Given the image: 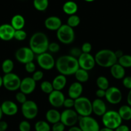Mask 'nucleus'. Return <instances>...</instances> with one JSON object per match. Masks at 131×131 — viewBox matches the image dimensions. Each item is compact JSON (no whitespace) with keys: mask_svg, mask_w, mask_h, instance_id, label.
<instances>
[{"mask_svg":"<svg viewBox=\"0 0 131 131\" xmlns=\"http://www.w3.org/2000/svg\"><path fill=\"white\" fill-rule=\"evenodd\" d=\"M3 113L2 110H1V106H0V121H1V118H2L3 116Z\"/></svg>","mask_w":131,"mask_h":131,"instance_id":"nucleus-55","label":"nucleus"},{"mask_svg":"<svg viewBox=\"0 0 131 131\" xmlns=\"http://www.w3.org/2000/svg\"><path fill=\"white\" fill-rule=\"evenodd\" d=\"M62 25V20L59 17L50 16L44 20V26L50 31H57Z\"/></svg>","mask_w":131,"mask_h":131,"instance_id":"nucleus-20","label":"nucleus"},{"mask_svg":"<svg viewBox=\"0 0 131 131\" xmlns=\"http://www.w3.org/2000/svg\"><path fill=\"white\" fill-rule=\"evenodd\" d=\"M44 76V73L43 72L41 71V70H37V71H35L33 73V75H32V79L35 81V82L39 81L41 79L43 78Z\"/></svg>","mask_w":131,"mask_h":131,"instance_id":"nucleus-42","label":"nucleus"},{"mask_svg":"<svg viewBox=\"0 0 131 131\" xmlns=\"http://www.w3.org/2000/svg\"><path fill=\"white\" fill-rule=\"evenodd\" d=\"M105 91L106 90H101V89H98L96 91V97H98V99H102L104 97H105Z\"/></svg>","mask_w":131,"mask_h":131,"instance_id":"nucleus-47","label":"nucleus"},{"mask_svg":"<svg viewBox=\"0 0 131 131\" xmlns=\"http://www.w3.org/2000/svg\"><path fill=\"white\" fill-rule=\"evenodd\" d=\"M57 39L64 44H70L74 41L75 33L74 29L68 24H62L57 31Z\"/></svg>","mask_w":131,"mask_h":131,"instance_id":"nucleus-6","label":"nucleus"},{"mask_svg":"<svg viewBox=\"0 0 131 131\" xmlns=\"http://www.w3.org/2000/svg\"><path fill=\"white\" fill-rule=\"evenodd\" d=\"M26 32L23 29H20V30H15L14 38L18 41H23L26 38Z\"/></svg>","mask_w":131,"mask_h":131,"instance_id":"nucleus-36","label":"nucleus"},{"mask_svg":"<svg viewBox=\"0 0 131 131\" xmlns=\"http://www.w3.org/2000/svg\"><path fill=\"white\" fill-rule=\"evenodd\" d=\"M85 1H86V2H92V1H94L95 0H84Z\"/></svg>","mask_w":131,"mask_h":131,"instance_id":"nucleus-56","label":"nucleus"},{"mask_svg":"<svg viewBox=\"0 0 131 131\" xmlns=\"http://www.w3.org/2000/svg\"><path fill=\"white\" fill-rule=\"evenodd\" d=\"M92 113L99 116H102L107 112L106 104L101 99H96L92 102Z\"/></svg>","mask_w":131,"mask_h":131,"instance_id":"nucleus-19","label":"nucleus"},{"mask_svg":"<svg viewBox=\"0 0 131 131\" xmlns=\"http://www.w3.org/2000/svg\"><path fill=\"white\" fill-rule=\"evenodd\" d=\"M1 110L4 115L14 116L18 112V107L16 104L11 101H5L1 104Z\"/></svg>","mask_w":131,"mask_h":131,"instance_id":"nucleus-18","label":"nucleus"},{"mask_svg":"<svg viewBox=\"0 0 131 131\" xmlns=\"http://www.w3.org/2000/svg\"><path fill=\"white\" fill-rule=\"evenodd\" d=\"M123 85L125 88L131 90V76H126L123 79Z\"/></svg>","mask_w":131,"mask_h":131,"instance_id":"nucleus-46","label":"nucleus"},{"mask_svg":"<svg viewBox=\"0 0 131 131\" xmlns=\"http://www.w3.org/2000/svg\"><path fill=\"white\" fill-rule=\"evenodd\" d=\"M50 44L47 35L42 32H36L33 33L30 39V48L35 54H41L47 52Z\"/></svg>","mask_w":131,"mask_h":131,"instance_id":"nucleus-2","label":"nucleus"},{"mask_svg":"<svg viewBox=\"0 0 131 131\" xmlns=\"http://www.w3.org/2000/svg\"><path fill=\"white\" fill-rule=\"evenodd\" d=\"M36 88V82L32 79V78L26 77L23 79L21 82L19 90L25 95L31 94L34 92Z\"/></svg>","mask_w":131,"mask_h":131,"instance_id":"nucleus-16","label":"nucleus"},{"mask_svg":"<svg viewBox=\"0 0 131 131\" xmlns=\"http://www.w3.org/2000/svg\"><path fill=\"white\" fill-rule=\"evenodd\" d=\"M74 110L80 116H91L92 113V102L87 97H79L74 100Z\"/></svg>","mask_w":131,"mask_h":131,"instance_id":"nucleus-4","label":"nucleus"},{"mask_svg":"<svg viewBox=\"0 0 131 131\" xmlns=\"http://www.w3.org/2000/svg\"><path fill=\"white\" fill-rule=\"evenodd\" d=\"M95 59L96 63L104 68H110L118 62V58L114 51L107 49L98 51L95 54Z\"/></svg>","mask_w":131,"mask_h":131,"instance_id":"nucleus-3","label":"nucleus"},{"mask_svg":"<svg viewBox=\"0 0 131 131\" xmlns=\"http://www.w3.org/2000/svg\"><path fill=\"white\" fill-rule=\"evenodd\" d=\"M15 57L17 61L25 65L27 63L33 61L35 58V53L30 47H23L17 50Z\"/></svg>","mask_w":131,"mask_h":131,"instance_id":"nucleus-11","label":"nucleus"},{"mask_svg":"<svg viewBox=\"0 0 131 131\" xmlns=\"http://www.w3.org/2000/svg\"><path fill=\"white\" fill-rule=\"evenodd\" d=\"M78 62L79 67L87 71L92 70L96 65L95 56L90 53H82L78 58Z\"/></svg>","mask_w":131,"mask_h":131,"instance_id":"nucleus-13","label":"nucleus"},{"mask_svg":"<svg viewBox=\"0 0 131 131\" xmlns=\"http://www.w3.org/2000/svg\"><path fill=\"white\" fill-rule=\"evenodd\" d=\"M122 120H131V107L128 105H123L119 108L118 111Z\"/></svg>","mask_w":131,"mask_h":131,"instance_id":"nucleus-27","label":"nucleus"},{"mask_svg":"<svg viewBox=\"0 0 131 131\" xmlns=\"http://www.w3.org/2000/svg\"><path fill=\"white\" fill-rule=\"evenodd\" d=\"M80 23V19L79 17L77 15H72L68 17L67 20V24L69 26L71 27L72 28H74L77 27Z\"/></svg>","mask_w":131,"mask_h":131,"instance_id":"nucleus-34","label":"nucleus"},{"mask_svg":"<svg viewBox=\"0 0 131 131\" xmlns=\"http://www.w3.org/2000/svg\"><path fill=\"white\" fill-rule=\"evenodd\" d=\"M74 75L75 77V79L77 80V82H79L80 83L87 82L89 80V78L88 71L80 69V68L78 69V70L76 72Z\"/></svg>","mask_w":131,"mask_h":131,"instance_id":"nucleus-28","label":"nucleus"},{"mask_svg":"<svg viewBox=\"0 0 131 131\" xmlns=\"http://www.w3.org/2000/svg\"><path fill=\"white\" fill-rule=\"evenodd\" d=\"M68 131H82L80 129V128L79 127H77V126H73L69 128V129L68 130Z\"/></svg>","mask_w":131,"mask_h":131,"instance_id":"nucleus-52","label":"nucleus"},{"mask_svg":"<svg viewBox=\"0 0 131 131\" xmlns=\"http://www.w3.org/2000/svg\"><path fill=\"white\" fill-rule=\"evenodd\" d=\"M114 131H130V129L127 125L121 124L119 127H118L114 130Z\"/></svg>","mask_w":131,"mask_h":131,"instance_id":"nucleus-48","label":"nucleus"},{"mask_svg":"<svg viewBox=\"0 0 131 131\" xmlns=\"http://www.w3.org/2000/svg\"><path fill=\"white\" fill-rule=\"evenodd\" d=\"M14 68V61L10 59H6L4 60L1 65V69L5 74H9L12 72Z\"/></svg>","mask_w":131,"mask_h":131,"instance_id":"nucleus-29","label":"nucleus"},{"mask_svg":"<svg viewBox=\"0 0 131 131\" xmlns=\"http://www.w3.org/2000/svg\"><path fill=\"white\" fill-rule=\"evenodd\" d=\"M39 108L37 104L33 101L27 100L21 106V113L25 118L33 120L38 115Z\"/></svg>","mask_w":131,"mask_h":131,"instance_id":"nucleus-10","label":"nucleus"},{"mask_svg":"<svg viewBox=\"0 0 131 131\" xmlns=\"http://www.w3.org/2000/svg\"><path fill=\"white\" fill-rule=\"evenodd\" d=\"M51 83H52L54 90L61 91L62 90L64 89V87L66 85V76L62 75V74H59L54 78Z\"/></svg>","mask_w":131,"mask_h":131,"instance_id":"nucleus-23","label":"nucleus"},{"mask_svg":"<svg viewBox=\"0 0 131 131\" xmlns=\"http://www.w3.org/2000/svg\"><path fill=\"white\" fill-rule=\"evenodd\" d=\"M65 127L66 126L61 122H59L56 123V124H53L51 130H52V131H64Z\"/></svg>","mask_w":131,"mask_h":131,"instance_id":"nucleus-43","label":"nucleus"},{"mask_svg":"<svg viewBox=\"0 0 131 131\" xmlns=\"http://www.w3.org/2000/svg\"><path fill=\"white\" fill-rule=\"evenodd\" d=\"M110 74L112 76L116 79H121L125 78V68L121 66L118 62L110 68Z\"/></svg>","mask_w":131,"mask_h":131,"instance_id":"nucleus-22","label":"nucleus"},{"mask_svg":"<svg viewBox=\"0 0 131 131\" xmlns=\"http://www.w3.org/2000/svg\"><path fill=\"white\" fill-rule=\"evenodd\" d=\"M41 89L43 93L46 94H50L54 90L52 83L48 81H44L41 84Z\"/></svg>","mask_w":131,"mask_h":131,"instance_id":"nucleus-35","label":"nucleus"},{"mask_svg":"<svg viewBox=\"0 0 131 131\" xmlns=\"http://www.w3.org/2000/svg\"><path fill=\"white\" fill-rule=\"evenodd\" d=\"M99 131H114V130H112V129H108V128L104 127V128H102L101 129H100Z\"/></svg>","mask_w":131,"mask_h":131,"instance_id":"nucleus-53","label":"nucleus"},{"mask_svg":"<svg viewBox=\"0 0 131 131\" xmlns=\"http://www.w3.org/2000/svg\"><path fill=\"white\" fill-rule=\"evenodd\" d=\"M79 115L73 109H66L60 113V122L66 127L74 126L78 122Z\"/></svg>","mask_w":131,"mask_h":131,"instance_id":"nucleus-9","label":"nucleus"},{"mask_svg":"<svg viewBox=\"0 0 131 131\" xmlns=\"http://www.w3.org/2000/svg\"><path fill=\"white\" fill-rule=\"evenodd\" d=\"M83 92V86L82 83L74 82L69 86L68 88V96L69 98L75 100L81 97Z\"/></svg>","mask_w":131,"mask_h":131,"instance_id":"nucleus-21","label":"nucleus"},{"mask_svg":"<svg viewBox=\"0 0 131 131\" xmlns=\"http://www.w3.org/2000/svg\"><path fill=\"white\" fill-rule=\"evenodd\" d=\"M60 47L57 42H51L48 46V51L52 53H57L60 51Z\"/></svg>","mask_w":131,"mask_h":131,"instance_id":"nucleus-38","label":"nucleus"},{"mask_svg":"<svg viewBox=\"0 0 131 131\" xmlns=\"http://www.w3.org/2000/svg\"><path fill=\"white\" fill-rule=\"evenodd\" d=\"M127 101L128 106H130L131 107V90H130L129 92H128V95H127Z\"/></svg>","mask_w":131,"mask_h":131,"instance_id":"nucleus-50","label":"nucleus"},{"mask_svg":"<svg viewBox=\"0 0 131 131\" xmlns=\"http://www.w3.org/2000/svg\"><path fill=\"white\" fill-rule=\"evenodd\" d=\"M74 100L71 98H67L64 100L63 106L66 107V109H72L74 107Z\"/></svg>","mask_w":131,"mask_h":131,"instance_id":"nucleus-41","label":"nucleus"},{"mask_svg":"<svg viewBox=\"0 0 131 131\" xmlns=\"http://www.w3.org/2000/svg\"><path fill=\"white\" fill-rule=\"evenodd\" d=\"M37 61L40 67L43 70H50L55 67V60L49 52H44L37 55Z\"/></svg>","mask_w":131,"mask_h":131,"instance_id":"nucleus-12","label":"nucleus"},{"mask_svg":"<svg viewBox=\"0 0 131 131\" xmlns=\"http://www.w3.org/2000/svg\"><path fill=\"white\" fill-rule=\"evenodd\" d=\"M21 79H20L19 75L14 73H9L5 74L3 77V86L7 90L14 92L19 89L21 85Z\"/></svg>","mask_w":131,"mask_h":131,"instance_id":"nucleus-7","label":"nucleus"},{"mask_svg":"<svg viewBox=\"0 0 131 131\" xmlns=\"http://www.w3.org/2000/svg\"><path fill=\"white\" fill-rule=\"evenodd\" d=\"M33 6L37 10L43 12L47 9L48 6V0H33Z\"/></svg>","mask_w":131,"mask_h":131,"instance_id":"nucleus-31","label":"nucleus"},{"mask_svg":"<svg viewBox=\"0 0 131 131\" xmlns=\"http://www.w3.org/2000/svg\"><path fill=\"white\" fill-rule=\"evenodd\" d=\"M118 63L123 68L131 67V55L123 54L118 59Z\"/></svg>","mask_w":131,"mask_h":131,"instance_id":"nucleus-32","label":"nucleus"},{"mask_svg":"<svg viewBox=\"0 0 131 131\" xmlns=\"http://www.w3.org/2000/svg\"><path fill=\"white\" fill-rule=\"evenodd\" d=\"M114 52H115V54H116V56L117 58H118V59L121 56H122L123 54H123V51H121V50H118V51H115Z\"/></svg>","mask_w":131,"mask_h":131,"instance_id":"nucleus-51","label":"nucleus"},{"mask_svg":"<svg viewBox=\"0 0 131 131\" xmlns=\"http://www.w3.org/2000/svg\"><path fill=\"white\" fill-rule=\"evenodd\" d=\"M35 129L36 131H50L51 127L48 122L40 120L35 124Z\"/></svg>","mask_w":131,"mask_h":131,"instance_id":"nucleus-33","label":"nucleus"},{"mask_svg":"<svg viewBox=\"0 0 131 131\" xmlns=\"http://www.w3.org/2000/svg\"><path fill=\"white\" fill-rule=\"evenodd\" d=\"M96 83L99 89L106 90H107L109 88V80H108L107 78H105V76H103V75L99 76L96 79Z\"/></svg>","mask_w":131,"mask_h":131,"instance_id":"nucleus-30","label":"nucleus"},{"mask_svg":"<svg viewBox=\"0 0 131 131\" xmlns=\"http://www.w3.org/2000/svg\"><path fill=\"white\" fill-rule=\"evenodd\" d=\"M8 128V124L5 121H0V131H6Z\"/></svg>","mask_w":131,"mask_h":131,"instance_id":"nucleus-49","label":"nucleus"},{"mask_svg":"<svg viewBox=\"0 0 131 131\" xmlns=\"http://www.w3.org/2000/svg\"><path fill=\"white\" fill-rule=\"evenodd\" d=\"M46 118L48 123L56 124L60 122V113L55 109H50L46 112Z\"/></svg>","mask_w":131,"mask_h":131,"instance_id":"nucleus-25","label":"nucleus"},{"mask_svg":"<svg viewBox=\"0 0 131 131\" xmlns=\"http://www.w3.org/2000/svg\"><path fill=\"white\" fill-rule=\"evenodd\" d=\"M79 127L82 131H99L100 125L97 120L91 116H79Z\"/></svg>","mask_w":131,"mask_h":131,"instance_id":"nucleus-8","label":"nucleus"},{"mask_svg":"<svg viewBox=\"0 0 131 131\" xmlns=\"http://www.w3.org/2000/svg\"><path fill=\"white\" fill-rule=\"evenodd\" d=\"M19 131H30L31 125L26 120H23L19 125Z\"/></svg>","mask_w":131,"mask_h":131,"instance_id":"nucleus-37","label":"nucleus"},{"mask_svg":"<svg viewBox=\"0 0 131 131\" xmlns=\"http://www.w3.org/2000/svg\"><path fill=\"white\" fill-rule=\"evenodd\" d=\"M64 95L61 91L53 90L48 95V102L51 106L55 108L63 106L64 100Z\"/></svg>","mask_w":131,"mask_h":131,"instance_id":"nucleus-15","label":"nucleus"},{"mask_svg":"<svg viewBox=\"0 0 131 131\" xmlns=\"http://www.w3.org/2000/svg\"><path fill=\"white\" fill-rule=\"evenodd\" d=\"M15 29L10 24H3L0 26V39L10 41L14 38Z\"/></svg>","mask_w":131,"mask_h":131,"instance_id":"nucleus-17","label":"nucleus"},{"mask_svg":"<svg viewBox=\"0 0 131 131\" xmlns=\"http://www.w3.org/2000/svg\"><path fill=\"white\" fill-rule=\"evenodd\" d=\"M105 98L109 103L111 104H118L122 100V93L117 87H109L105 91Z\"/></svg>","mask_w":131,"mask_h":131,"instance_id":"nucleus-14","label":"nucleus"},{"mask_svg":"<svg viewBox=\"0 0 131 131\" xmlns=\"http://www.w3.org/2000/svg\"><path fill=\"white\" fill-rule=\"evenodd\" d=\"M69 53H70L71 56H72L73 57L76 58L78 59L79 58V56L82 54V52L81 49L78 48V47H73V48L71 49L70 51H69Z\"/></svg>","mask_w":131,"mask_h":131,"instance_id":"nucleus-40","label":"nucleus"},{"mask_svg":"<svg viewBox=\"0 0 131 131\" xmlns=\"http://www.w3.org/2000/svg\"><path fill=\"white\" fill-rule=\"evenodd\" d=\"M81 50L82 53H90L92 50V45L89 42H85L82 44Z\"/></svg>","mask_w":131,"mask_h":131,"instance_id":"nucleus-44","label":"nucleus"},{"mask_svg":"<svg viewBox=\"0 0 131 131\" xmlns=\"http://www.w3.org/2000/svg\"><path fill=\"white\" fill-rule=\"evenodd\" d=\"M15 99L19 103L23 104L27 101L26 95H25L21 92H17L15 95Z\"/></svg>","mask_w":131,"mask_h":131,"instance_id":"nucleus-39","label":"nucleus"},{"mask_svg":"<svg viewBox=\"0 0 131 131\" xmlns=\"http://www.w3.org/2000/svg\"><path fill=\"white\" fill-rule=\"evenodd\" d=\"M101 120L105 127L114 130L119 127L122 122V119L121 118L118 111L114 110L107 111L102 116Z\"/></svg>","mask_w":131,"mask_h":131,"instance_id":"nucleus-5","label":"nucleus"},{"mask_svg":"<svg viewBox=\"0 0 131 131\" xmlns=\"http://www.w3.org/2000/svg\"><path fill=\"white\" fill-rule=\"evenodd\" d=\"M62 10L68 15H74L78 10V5L74 1H68L63 5Z\"/></svg>","mask_w":131,"mask_h":131,"instance_id":"nucleus-26","label":"nucleus"},{"mask_svg":"<svg viewBox=\"0 0 131 131\" xmlns=\"http://www.w3.org/2000/svg\"><path fill=\"white\" fill-rule=\"evenodd\" d=\"M10 24L15 29V30L23 29L25 26V19L23 15L17 14L12 17Z\"/></svg>","mask_w":131,"mask_h":131,"instance_id":"nucleus-24","label":"nucleus"},{"mask_svg":"<svg viewBox=\"0 0 131 131\" xmlns=\"http://www.w3.org/2000/svg\"><path fill=\"white\" fill-rule=\"evenodd\" d=\"M55 67L60 74L67 75H74L79 69L78 59L71 55H63L55 61Z\"/></svg>","mask_w":131,"mask_h":131,"instance_id":"nucleus-1","label":"nucleus"},{"mask_svg":"<svg viewBox=\"0 0 131 131\" xmlns=\"http://www.w3.org/2000/svg\"><path fill=\"white\" fill-rule=\"evenodd\" d=\"M3 85V77L0 75V88Z\"/></svg>","mask_w":131,"mask_h":131,"instance_id":"nucleus-54","label":"nucleus"},{"mask_svg":"<svg viewBox=\"0 0 131 131\" xmlns=\"http://www.w3.org/2000/svg\"><path fill=\"white\" fill-rule=\"evenodd\" d=\"M25 70L28 73H33L35 71L36 67L35 63H33V61H32V62L27 63L26 64H25Z\"/></svg>","mask_w":131,"mask_h":131,"instance_id":"nucleus-45","label":"nucleus"}]
</instances>
